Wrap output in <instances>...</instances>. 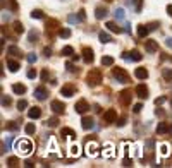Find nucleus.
<instances>
[{"label":"nucleus","mask_w":172,"mask_h":168,"mask_svg":"<svg viewBox=\"0 0 172 168\" xmlns=\"http://www.w3.org/2000/svg\"><path fill=\"white\" fill-rule=\"evenodd\" d=\"M17 151L21 154H31L33 153V142L28 141V139H22V141L17 142Z\"/></svg>","instance_id":"f257e3e1"},{"label":"nucleus","mask_w":172,"mask_h":168,"mask_svg":"<svg viewBox=\"0 0 172 168\" xmlns=\"http://www.w3.org/2000/svg\"><path fill=\"white\" fill-rule=\"evenodd\" d=\"M86 82L90 84V86H98V84L102 82V74H100V70H90L88 77H86Z\"/></svg>","instance_id":"f03ea898"},{"label":"nucleus","mask_w":172,"mask_h":168,"mask_svg":"<svg viewBox=\"0 0 172 168\" xmlns=\"http://www.w3.org/2000/svg\"><path fill=\"white\" fill-rule=\"evenodd\" d=\"M114 77L117 79L119 82H129V76H127V72L124 70V69H121V67H115L114 69Z\"/></svg>","instance_id":"7ed1b4c3"},{"label":"nucleus","mask_w":172,"mask_h":168,"mask_svg":"<svg viewBox=\"0 0 172 168\" xmlns=\"http://www.w3.org/2000/svg\"><path fill=\"white\" fill-rule=\"evenodd\" d=\"M50 108H52V111L57 113V115H62V113L65 111V105L62 103V101H59V100L52 101V103H50Z\"/></svg>","instance_id":"20e7f679"},{"label":"nucleus","mask_w":172,"mask_h":168,"mask_svg":"<svg viewBox=\"0 0 172 168\" xmlns=\"http://www.w3.org/2000/svg\"><path fill=\"white\" fill-rule=\"evenodd\" d=\"M136 95H138V98H141V100H146L148 98V86L146 84H138L136 86Z\"/></svg>","instance_id":"39448f33"},{"label":"nucleus","mask_w":172,"mask_h":168,"mask_svg":"<svg viewBox=\"0 0 172 168\" xmlns=\"http://www.w3.org/2000/svg\"><path fill=\"white\" fill-rule=\"evenodd\" d=\"M60 95L65 96V98H71V96L76 95V88L72 84H65V86H62V89H60Z\"/></svg>","instance_id":"423d86ee"},{"label":"nucleus","mask_w":172,"mask_h":168,"mask_svg":"<svg viewBox=\"0 0 172 168\" xmlns=\"http://www.w3.org/2000/svg\"><path fill=\"white\" fill-rule=\"evenodd\" d=\"M74 108H76V111H78V113H81V115H83V113H86V111L90 110V103H88L86 100H79L78 103H76Z\"/></svg>","instance_id":"0eeeda50"},{"label":"nucleus","mask_w":172,"mask_h":168,"mask_svg":"<svg viewBox=\"0 0 172 168\" xmlns=\"http://www.w3.org/2000/svg\"><path fill=\"white\" fill-rule=\"evenodd\" d=\"M35 98L40 100V101L47 100V98H48V91H47V88H36V89H35Z\"/></svg>","instance_id":"6e6552de"},{"label":"nucleus","mask_w":172,"mask_h":168,"mask_svg":"<svg viewBox=\"0 0 172 168\" xmlns=\"http://www.w3.org/2000/svg\"><path fill=\"white\" fill-rule=\"evenodd\" d=\"M103 120L107 122V124L115 122V120H117V111L112 110V108H110V110H107V111H105V115H103Z\"/></svg>","instance_id":"1a4fd4ad"},{"label":"nucleus","mask_w":172,"mask_h":168,"mask_svg":"<svg viewBox=\"0 0 172 168\" xmlns=\"http://www.w3.org/2000/svg\"><path fill=\"white\" fill-rule=\"evenodd\" d=\"M93 55H95V53H93V50L90 47H86V48H83V57H84V62L86 63H91L93 62Z\"/></svg>","instance_id":"9d476101"},{"label":"nucleus","mask_w":172,"mask_h":168,"mask_svg":"<svg viewBox=\"0 0 172 168\" xmlns=\"http://www.w3.org/2000/svg\"><path fill=\"white\" fill-rule=\"evenodd\" d=\"M81 125H83V129H84V131H90V129H93V125H95V120H93L91 117H83Z\"/></svg>","instance_id":"9b49d317"},{"label":"nucleus","mask_w":172,"mask_h":168,"mask_svg":"<svg viewBox=\"0 0 172 168\" xmlns=\"http://www.w3.org/2000/svg\"><path fill=\"white\" fill-rule=\"evenodd\" d=\"M119 96H121V103H122V105H129V103H131V98H133L129 89H124Z\"/></svg>","instance_id":"f8f14e48"},{"label":"nucleus","mask_w":172,"mask_h":168,"mask_svg":"<svg viewBox=\"0 0 172 168\" xmlns=\"http://www.w3.org/2000/svg\"><path fill=\"white\" fill-rule=\"evenodd\" d=\"M134 76H136V79H148V70H146V67H138L134 70Z\"/></svg>","instance_id":"ddd939ff"},{"label":"nucleus","mask_w":172,"mask_h":168,"mask_svg":"<svg viewBox=\"0 0 172 168\" xmlns=\"http://www.w3.org/2000/svg\"><path fill=\"white\" fill-rule=\"evenodd\" d=\"M28 117L33 118V120H36V118L41 117V110H40L38 106H33V108H29V111H28Z\"/></svg>","instance_id":"4468645a"},{"label":"nucleus","mask_w":172,"mask_h":168,"mask_svg":"<svg viewBox=\"0 0 172 168\" xmlns=\"http://www.w3.org/2000/svg\"><path fill=\"white\" fill-rule=\"evenodd\" d=\"M12 91H14L16 95L22 96L24 93H26V86H24V84H21V82H16L14 86H12Z\"/></svg>","instance_id":"2eb2a0df"},{"label":"nucleus","mask_w":172,"mask_h":168,"mask_svg":"<svg viewBox=\"0 0 172 168\" xmlns=\"http://www.w3.org/2000/svg\"><path fill=\"white\" fill-rule=\"evenodd\" d=\"M7 67H9V70H11V72H17L21 65H19V62H17V60H12V58H9V60H7Z\"/></svg>","instance_id":"dca6fc26"},{"label":"nucleus","mask_w":172,"mask_h":168,"mask_svg":"<svg viewBox=\"0 0 172 168\" xmlns=\"http://www.w3.org/2000/svg\"><path fill=\"white\" fill-rule=\"evenodd\" d=\"M107 9H105V7H97V9H95V17H97V19H105V17H107Z\"/></svg>","instance_id":"f3484780"},{"label":"nucleus","mask_w":172,"mask_h":168,"mask_svg":"<svg viewBox=\"0 0 172 168\" xmlns=\"http://www.w3.org/2000/svg\"><path fill=\"white\" fill-rule=\"evenodd\" d=\"M145 48H146V52H150V53H155L157 50H158V45H157V41H146V45H145Z\"/></svg>","instance_id":"a211bd4d"},{"label":"nucleus","mask_w":172,"mask_h":168,"mask_svg":"<svg viewBox=\"0 0 172 168\" xmlns=\"http://www.w3.org/2000/svg\"><path fill=\"white\" fill-rule=\"evenodd\" d=\"M105 27H107L108 31H112V33H115V34H119V33H122V29L115 24V22H107L105 24Z\"/></svg>","instance_id":"6ab92c4d"},{"label":"nucleus","mask_w":172,"mask_h":168,"mask_svg":"<svg viewBox=\"0 0 172 168\" xmlns=\"http://www.w3.org/2000/svg\"><path fill=\"white\" fill-rule=\"evenodd\" d=\"M141 58H143V55H141L138 50H133V52H129V60H133V62H140Z\"/></svg>","instance_id":"aec40b11"},{"label":"nucleus","mask_w":172,"mask_h":168,"mask_svg":"<svg viewBox=\"0 0 172 168\" xmlns=\"http://www.w3.org/2000/svg\"><path fill=\"white\" fill-rule=\"evenodd\" d=\"M98 40H100L102 43H110V41H112L110 34H108V33H105V31H100V33H98Z\"/></svg>","instance_id":"412c9836"},{"label":"nucleus","mask_w":172,"mask_h":168,"mask_svg":"<svg viewBox=\"0 0 172 168\" xmlns=\"http://www.w3.org/2000/svg\"><path fill=\"white\" fill-rule=\"evenodd\" d=\"M86 151H88V154L95 156V154L98 153V147L95 146V142H88V144H86Z\"/></svg>","instance_id":"4be33fe9"},{"label":"nucleus","mask_w":172,"mask_h":168,"mask_svg":"<svg viewBox=\"0 0 172 168\" xmlns=\"http://www.w3.org/2000/svg\"><path fill=\"white\" fill-rule=\"evenodd\" d=\"M7 53H9V55H14V57H21V55H22V53H21V50H19L17 47H14V45L7 48Z\"/></svg>","instance_id":"5701e85b"},{"label":"nucleus","mask_w":172,"mask_h":168,"mask_svg":"<svg viewBox=\"0 0 172 168\" xmlns=\"http://www.w3.org/2000/svg\"><path fill=\"white\" fill-rule=\"evenodd\" d=\"M157 132H158V134H165V132H169V124L160 122V124L157 125Z\"/></svg>","instance_id":"b1692460"},{"label":"nucleus","mask_w":172,"mask_h":168,"mask_svg":"<svg viewBox=\"0 0 172 168\" xmlns=\"http://www.w3.org/2000/svg\"><path fill=\"white\" fill-rule=\"evenodd\" d=\"M148 33H150L148 26H138V36H140V38H146Z\"/></svg>","instance_id":"393cba45"},{"label":"nucleus","mask_w":172,"mask_h":168,"mask_svg":"<svg viewBox=\"0 0 172 168\" xmlns=\"http://www.w3.org/2000/svg\"><path fill=\"white\" fill-rule=\"evenodd\" d=\"M114 14H115V19H119V21H124V17H126V12H124L122 7H117Z\"/></svg>","instance_id":"a878e982"},{"label":"nucleus","mask_w":172,"mask_h":168,"mask_svg":"<svg viewBox=\"0 0 172 168\" xmlns=\"http://www.w3.org/2000/svg\"><path fill=\"white\" fill-rule=\"evenodd\" d=\"M162 76H164V79H165L167 82H170V84H172V69H164Z\"/></svg>","instance_id":"bb28decb"},{"label":"nucleus","mask_w":172,"mask_h":168,"mask_svg":"<svg viewBox=\"0 0 172 168\" xmlns=\"http://www.w3.org/2000/svg\"><path fill=\"white\" fill-rule=\"evenodd\" d=\"M60 134H62V136H71V139H74L76 137V134H74V131H72V129H69V127H64V129H62V131H60Z\"/></svg>","instance_id":"cd10ccee"},{"label":"nucleus","mask_w":172,"mask_h":168,"mask_svg":"<svg viewBox=\"0 0 172 168\" xmlns=\"http://www.w3.org/2000/svg\"><path fill=\"white\" fill-rule=\"evenodd\" d=\"M31 17L33 19H45V14H43V11H40V9H35V11L31 12Z\"/></svg>","instance_id":"c85d7f7f"},{"label":"nucleus","mask_w":172,"mask_h":168,"mask_svg":"<svg viewBox=\"0 0 172 168\" xmlns=\"http://www.w3.org/2000/svg\"><path fill=\"white\" fill-rule=\"evenodd\" d=\"M24 132H26V134H29V136H31V134H35V132H36V127H35V124H26V127H24Z\"/></svg>","instance_id":"c756f323"},{"label":"nucleus","mask_w":172,"mask_h":168,"mask_svg":"<svg viewBox=\"0 0 172 168\" xmlns=\"http://www.w3.org/2000/svg\"><path fill=\"white\" fill-rule=\"evenodd\" d=\"M102 65H114V58L108 57V55H105V57H102Z\"/></svg>","instance_id":"7c9ffc66"},{"label":"nucleus","mask_w":172,"mask_h":168,"mask_svg":"<svg viewBox=\"0 0 172 168\" xmlns=\"http://www.w3.org/2000/svg\"><path fill=\"white\" fill-rule=\"evenodd\" d=\"M160 153L164 154V156H169V154H170V147H169V144H160Z\"/></svg>","instance_id":"2f4dec72"},{"label":"nucleus","mask_w":172,"mask_h":168,"mask_svg":"<svg viewBox=\"0 0 172 168\" xmlns=\"http://www.w3.org/2000/svg\"><path fill=\"white\" fill-rule=\"evenodd\" d=\"M62 55H65V57L74 55V50H72V47H64V48H62Z\"/></svg>","instance_id":"473e14b6"},{"label":"nucleus","mask_w":172,"mask_h":168,"mask_svg":"<svg viewBox=\"0 0 172 168\" xmlns=\"http://www.w3.org/2000/svg\"><path fill=\"white\" fill-rule=\"evenodd\" d=\"M28 40H29V43H36V40H38V33H36V31H31L29 34H28Z\"/></svg>","instance_id":"72a5a7b5"},{"label":"nucleus","mask_w":172,"mask_h":168,"mask_svg":"<svg viewBox=\"0 0 172 168\" xmlns=\"http://www.w3.org/2000/svg\"><path fill=\"white\" fill-rule=\"evenodd\" d=\"M17 163H19V160H17L16 156H11L9 160H7V166H16Z\"/></svg>","instance_id":"f704fd0d"},{"label":"nucleus","mask_w":172,"mask_h":168,"mask_svg":"<svg viewBox=\"0 0 172 168\" xmlns=\"http://www.w3.org/2000/svg\"><path fill=\"white\" fill-rule=\"evenodd\" d=\"M26 108H28V101L26 100L17 101V110H26Z\"/></svg>","instance_id":"c9c22d12"},{"label":"nucleus","mask_w":172,"mask_h":168,"mask_svg":"<svg viewBox=\"0 0 172 168\" xmlns=\"http://www.w3.org/2000/svg\"><path fill=\"white\" fill-rule=\"evenodd\" d=\"M103 151H105V153H103V154H105V156H114V147L112 146H105V149H103Z\"/></svg>","instance_id":"e433bc0d"},{"label":"nucleus","mask_w":172,"mask_h":168,"mask_svg":"<svg viewBox=\"0 0 172 168\" xmlns=\"http://www.w3.org/2000/svg\"><path fill=\"white\" fill-rule=\"evenodd\" d=\"M26 57H28V62H29V63H35V62H36V60H38L36 53H28Z\"/></svg>","instance_id":"4c0bfd02"},{"label":"nucleus","mask_w":172,"mask_h":168,"mask_svg":"<svg viewBox=\"0 0 172 168\" xmlns=\"http://www.w3.org/2000/svg\"><path fill=\"white\" fill-rule=\"evenodd\" d=\"M14 29H16V33H22V31H24V27H22V24L19 21L14 22Z\"/></svg>","instance_id":"58836bf2"},{"label":"nucleus","mask_w":172,"mask_h":168,"mask_svg":"<svg viewBox=\"0 0 172 168\" xmlns=\"http://www.w3.org/2000/svg\"><path fill=\"white\" fill-rule=\"evenodd\" d=\"M11 103H12L11 96H2V105H4V106H9Z\"/></svg>","instance_id":"ea45409f"},{"label":"nucleus","mask_w":172,"mask_h":168,"mask_svg":"<svg viewBox=\"0 0 172 168\" xmlns=\"http://www.w3.org/2000/svg\"><path fill=\"white\" fill-rule=\"evenodd\" d=\"M60 38H69L71 36V29H60Z\"/></svg>","instance_id":"a19ab883"},{"label":"nucleus","mask_w":172,"mask_h":168,"mask_svg":"<svg viewBox=\"0 0 172 168\" xmlns=\"http://www.w3.org/2000/svg\"><path fill=\"white\" fill-rule=\"evenodd\" d=\"M7 5H9L11 11H17V4L14 2V0H7Z\"/></svg>","instance_id":"79ce46f5"},{"label":"nucleus","mask_w":172,"mask_h":168,"mask_svg":"<svg viewBox=\"0 0 172 168\" xmlns=\"http://www.w3.org/2000/svg\"><path fill=\"white\" fill-rule=\"evenodd\" d=\"M36 76H38V72L35 70V69H29V70H28V77L29 79H35Z\"/></svg>","instance_id":"37998d69"},{"label":"nucleus","mask_w":172,"mask_h":168,"mask_svg":"<svg viewBox=\"0 0 172 168\" xmlns=\"http://www.w3.org/2000/svg\"><path fill=\"white\" fill-rule=\"evenodd\" d=\"M143 110V103H136L134 106H133V111H134V113H138V111H141Z\"/></svg>","instance_id":"c03bdc74"},{"label":"nucleus","mask_w":172,"mask_h":168,"mask_svg":"<svg viewBox=\"0 0 172 168\" xmlns=\"http://www.w3.org/2000/svg\"><path fill=\"white\" fill-rule=\"evenodd\" d=\"M86 19V12L84 11H79L78 12V21H84Z\"/></svg>","instance_id":"a18cd8bd"},{"label":"nucleus","mask_w":172,"mask_h":168,"mask_svg":"<svg viewBox=\"0 0 172 168\" xmlns=\"http://www.w3.org/2000/svg\"><path fill=\"white\" fill-rule=\"evenodd\" d=\"M48 125H50V127L59 125V118H50V120H48Z\"/></svg>","instance_id":"49530a36"},{"label":"nucleus","mask_w":172,"mask_h":168,"mask_svg":"<svg viewBox=\"0 0 172 168\" xmlns=\"http://www.w3.org/2000/svg\"><path fill=\"white\" fill-rule=\"evenodd\" d=\"M117 125H119V127H124V125H126V118H124V117L117 120Z\"/></svg>","instance_id":"de8ad7c7"},{"label":"nucleus","mask_w":172,"mask_h":168,"mask_svg":"<svg viewBox=\"0 0 172 168\" xmlns=\"http://www.w3.org/2000/svg\"><path fill=\"white\" fill-rule=\"evenodd\" d=\"M41 79H43V81H47V79H48V70H41Z\"/></svg>","instance_id":"09e8293b"},{"label":"nucleus","mask_w":172,"mask_h":168,"mask_svg":"<svg viewBox=\"0 0 172 168\" xmlns=\"http://www.w3.org/2000/svg\"><path fill=\"white\" fill-rule=\"evenodd\" d=\"M43 53H45V55H47V57H50V55H52V48H45V50H43Z\"/></svg>","instance_id":"8fccbe9b"},{"label":"nucleus","mask_w":172,"mask_h":168,"mask_svg":"<svg viewBox=\"0 0 172 168\" xmlns=\"http://www.w3.org/2000/svg\"><path fill=\"white\" fill-rule=\"evenodd\" d=\"M65 67H67V70H71V72H76V67L72 65V63H67Z\"/></svg>","instance_id":"3c124183"},{"label":"nucleus","mask_w":172,"mask_h":168,"mask_svg":"<svg viewBox=\"0 0 172 168\" xmlns=\"http://www.w3.org/2000/svg\"><path fill=\"white\" fill-rule=\"evenodd\" d=\"M165 101V96H162V98H157L155 100V105H160V103H164Z\"/></svg>","instance_id":"603ef678"},{"label":"nucleus","mask_w":172,"mask_h":168,"mask_svg":"<svg viewBox=\"0 0 172 168\" xmlns=\"http://www.w3.org/2000/svg\"><path fill=\"white\" fill-rule=\"evenodd\" d=\"M7 129H9V131H14V132H16V131H17V125H16V124H14V125H12V124H9V125H7Z\"/></svg>","instance_id":"864d4df0"},{"label":"nucleus","mask_w":172,"mask_h":168,"mask_svg":"<svg viewBox=\"0 0 172 168\" xmlns=\"http://www.w3.org/2000/svg\"><path fill=\"white\" fill-rule=\"evenodd\" d=\"M134 9H138V11L141 9V0H134Z\"/></svg>","instance_id":"5fc2aeb1"},{"label":"nucleus","mask_w":172,"mask_h":168,"mask_svg":"<svg viewBox=\"0 0 172 168\" xmlns=\"http://www.w3.org/2000/svg\"><path fill=\"white\" fill-rule=\"evenodd\" d=\"M165 45L172 50V38H167V40H165Z\"/></svg>","instance_id":"6e6d98bb"},{"label":"nucleus","mask_w":172,"mask_h":168,"mask_svg":"<svg viewBox=\"0 0 172 168\" xmlns=\"http://www.w3.org/2000/svg\"><path fill=\"white\" fill-rule=\"evenodd\" d=\"M131 165H133V161H131L129 158H126V160H124V166H131Z\"/></svg>","instance_id":"4d7b16f0"},{"label":"nucleus","mask_w":172,"mask_h":168,"mask_svg":"<svg viewBox=\"0 0 172 168\" xmlns=\"http://www.w3.org/2000/svg\"><path fill=\"white\" fill-rule=\"evenodd\" d=\"M157 26H158V22H153V24H150V26H148V29H150V31H153V29H157Z\"/></svg>","instance_id":"13d9d810"},{"label":"nucleus","mask_w":172,"mask_h":168,"mask_svg":"<svg viewBox=\"0 0 172 168\" xmlns=\"http://www.w3.org/2000/svg\"><path fill=\"white\" fill-rule=\"evenodd\" d=\"M24 166H26V168H31V166H35V165H33L31 161H28V160H26V163H24Z\"/></svg>","instance_id":"bf43d9fd"},{"label":"nucleus","mask_w":172,"mask_h":168,"mask_svg":"<svg viewBox=\"0 0 172 168\" xmlns=\"http://www.w3.org/2000/svg\"><path fill=\"white\" fill-rule=\"evenodd\" d=\"M167 14L172 17V5H167Z\"/></svg>","instance_id":"052dcab7"},{"label":"nucleus","mask_w":172,"mask_h":168,"mask_svg":"<svg viewBox=\"0 0 172 168\" xmlns=\"http://www.w3.org/2000/svg\"><path fill=\"white\" fill-rule=\"evenodd\" d=\"M121 57H122V58H126V60H129V52H124L122 55H121Z\"/></svg>","instance_id":"680f3d73"},{"label":"nucleus","mask_w":172,"mask_h":168,"mask_svg":"<svg viewBox=\"0 0 172 168\" xmlns=\"http://www.w3.org/2000/svg\"><path fill=\"white\" fill-rule=\"evenodd\" d=\"M69 21H71V22H78V17H74V16H69Z\"/></svg>","instance_id":"e2e57ef3"},{"label":"nucleus","mask_w":172,"mask_h":168,"mask_svg":"<svg viewBox=\"0 0 172 168\" xmlns=\"http://www.w3.org/2000/svg\"><path fill=\"white\" fill-rule=\"evenodd\" d=\"M71 151H72V154H78V146H72V149H71Z\"/></svg>","instance_id":"0e129e2a"},{"label":"nucleus","mask_w":172,"mask_h":168,"mask_svg":"<svg viewBox=\"0 0 172 168\" xmlns=\"http://www.w3.org/2000/svg\"><path fill=\"white\" fill-rule=\"evenodd\" d=\"M170 132H172V125H170Z\"/></svg>","instance_id":"69168bd1"},{"label":"nucleus","mask_w":172,"mask_h":168,"mask_svg":"<svg viewBox=\"0 0 172 168\" xmlns=\"http://www.w3.org/2000/svg\"><path fill=\"white\" fill-rule=\"evenodd\" d=\"M170 105H172V101H170Z\"/></svg>","instance_id":"338daca9"}]
</instances>
